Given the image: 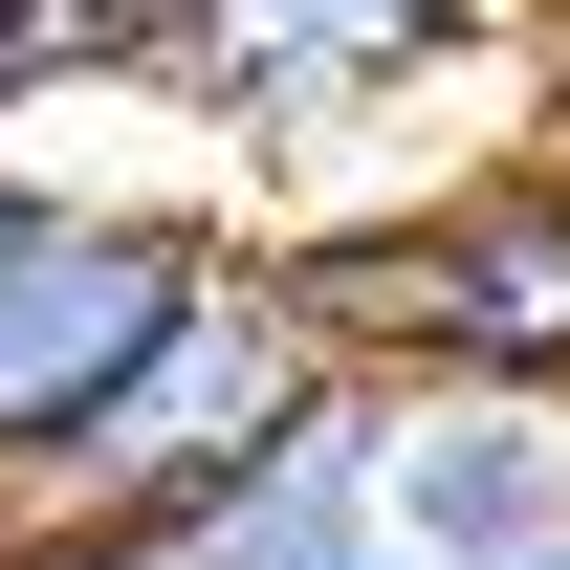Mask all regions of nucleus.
<instances>
[{
    "instance_id": "20e7f679",
    "label": "nucleus",
    "mask_w": 570,
    "mask_h": 570,
    "mask_svg": "<svg viewBox=\"0 0 570 570\" xmlns=\"http://www.w3.org/2000/svg\"><path fill=\"white\" fill-rule=\"evenodd\" d=\"M352 527H373V570L570 549V395H504V373H352Z\"/></svg>"
},
{
    "instance_id": "423d86ee",
    "label": "nucleus",
    "mask_w": 570,
    "mask_h": 570,
    "mask_svg": "<svg viewBox=\"0 0 570 570\" xmlns=\"http://www.w3.org/2000/svg\"><path fill=\"white\" fill-rule=\"evenodd\" d=\"M67 570H373V527H352V417H307L285 461L154 504V527H110V549H67Z\"/></svg>"
},
{
    "instance_id": "f257e3e1",
    "label": "nucleus",
    "mask_w": 570,
    "mask_h": 570,
    "mask_svg": "<svg viewBox=\"0 0 570 570\" xmlns=\"http://www.w3.org/2000/svg\"><path fill=\"white\" fill-rule=\"evenodd\" d=\"M307 417H352V352L307 330V285H285L264 242H219V264L176 285V330H154V352L110 373L45 461H0V549L67 570V549H110V527H154V504H198V483H242V461H285Z\"/></svg>"
},
{
    "instance_id": "39448f33",
    "label": "nucleus",
    "mask_w": 570,
    "mask_h": 570,
    "mask_svg": "<svg viewBox=\"0 0 570 570\" xmlns=\"http://www.w3.org/2000/svg\"><path fill=\"white\" fill-rule=\"evenodd\" d=\"M527 0H198V45H176V110L219 132H330L373 88H417L439 45H504Z\"/></svg>"
},
{
    "instance_id": "7ed1b4c3",
    "label": "nucleus",
    "mask_w": 570,
    "mask_h": 570,
    "mask_svg": "<svg viewBox=\"0 0 570 570\" xmlns=\"http://www.w3.org/2000/svg\"><path fill=\"white\" fill-rule=\"evenodd\" d=\"M242 219L198 198H110V176H0V461H45V439L110 395V373L176 330V285L219 264Z\"/></svg>"
},
{
    "instance_id": "f03ea898",
    "label": "nucleus",
    "mask_w": 570,
    "mask_h": 570,
    "mask_svg": "<svg viewBox=\"0 0 570 570\" xmlns=\"http://www.w3.org/2000/svg\"><path fill=\"white\" fill-rule=\"evenodd\" d=\"M285 285H307V330L352 373H504V395H570V154H461V176H417V198L373 219H307V242H264Z\"/></svg>"
},
{
    "instance_id": "0eeeda50",
    "label": "nucleus",
    "mask_w": 570,
    "mask_h": 570,
    "mask_svg": "<svg viewBox=\"0 0 570 570\" xmlns=\"http://www.w3.org/2000/svg\"><path fill=\"white\" fill-rule=\"evenodd\" d=\"M176 45H198V0H0V110L22 88H154L176 110Z\"/></svg>"
},
{
    "instance_id": "6e6552de",
    "label": "nucleus",
    "mask_w": 570,
    "mask_h": 570,
    "mask_svg": "<svg viewBox=\"0 0 570 570\" xmlns=\"http://www.w3.org/2000/svg\"><path fill=\"white\" fill-rule=\"evenodd\" d=\"M504 570H570V549H504Z\"/></svg>"
}]
</instances>
